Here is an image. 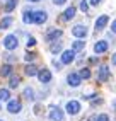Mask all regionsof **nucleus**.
I'll return each mask as SVG.
<instances>
[{"label": "nucleus", "mask_w": 116, "mask_h": 121, "mask_svg": "<svg viewBox=\"0 0 116 121\" xmlns=\"http://www.w3.org/2000/svg\"><path fill=\"white\" fill-rule=\"evenodd\" d=\"M17 44H19V41H17V38H15L14 34H9V36L4 38V46L7 48V50H15Z\"/></svg>", "instance_id": "f257e3e1"}, {"label": "nucleus", "mask_w": 116, "mask_h": 121, "mask_svg": "<svg viewBox=\"0 0 116 121\" xmlns=\"http://www.w3.org/2000/svg\"><path fill=\"white\" fill-rule=\"evenodd\" d=\"M65 109H67L68 114L75 116V114H79V111H80V102H79V101H68Z\"/></svg>", "instance_id": "f03ea898"}, {"label": "nucleus", "mask_w": 116, "mask_h": 121, "mask_svg": "<svg viewBox=\"0 0 116 121\" xmlns=\"http://www.w3.org/2000/svg\"><path fill=\"white\" fill-rule=\"evenodd\" d=\"M75 60V51L73 50H67L62 53V63L63 65H70V63Z\"/></svg>", "instance_id": "7ed1b4c3"}, {"label": "nucleus", "mask_w": 116, "mask_h": 121, "mask_svg": "<svg viewBox=\"0 0 116 121\" xmlns=\"http://www.w3.org/2000/svg\"><path fill=\"white\" fill-rule=\"evenodd\" d=\"M48 19V14L45 10H38V12H32V22L36 24H45Z\"/></svg>", "instance_id": "20e7f679"}, {"label": "nucleus", "mask_w": 116, "mask_h": 121, "mask_svg": "<svg viewBox=\"0 0 116 121\" xmlns=\"http://www.w3.org/2000/svg\"><path fill=\"white\" fill-rule=\"evenodd\" d=\"M72 34L75 36V38H79V39H84L87 36V27L85 26H75V27L72 29Z\"/></svg>", "instance_id": "39448f33"}, {"label": "nucleus", "mask_w": 116, "mask_h": 121, "mask_svg": "<svg viewBox=\"0 0 116 121\" xmlns=\"http://www.w3.org/2000/svg\"><path fill=\"white\" fill-rule=\"evenodd\" d=\"M38 77H39V82L48 84L49 80H51V72H49L48 68H43V70H39V72H38Z\"/></svg>", "instance_id": "423d86ee"}, {"label": "nucleus", "mask_w": 116, "mask_h": 121, "mask_svg": "<svg viewBox=\"0 0 116 121\" xmlns=\"http://www.w3.org/2000/svg\"><path fill=\"white\" fill-rule=\"evenodd\" d=\"M7 111L12 112V114H17L21 111V102L19 101H9L7 102Z\"/></svg>", "instance_id": "0eeeda50"}, {"label": "nucleus", "mask_w": 116, "mask_h": 121, "mask_svg": "<svg viewBox=\"0 0 116 121\" xmlns=\"http://www.w3.org/2000/svg\"><path fill=\"white\" fill-rule=\"evenodd\" d=\"M49 119L51 121H62L63 119V111L58 109V108H53L49 111Z\"/></svg>", "instance_id": "6e6552de"}, {"label": "nucleus", "mask_w": 116, "mask_h": 121, "mask_svg": "<svg viewBox=\"0 0 116 121\" xmlns=\"http://www.w3.org/2000/svg\"><path fill=\"white\" fill-rule=\"evenodd\" d=\"M97 78L101 80V82H106V80L109 78V67H107V65H103L101 68H99V75H97Z\"/></svg>", "instance_id": "1a4fd4ad"}, {"label": "nucleus", "mask_w": 116, "mask_h": 121, "mask_svg": "<svg viewBox=\"0 0 116 121\" xmlns=\"http://www.w3.org/2000/svg\"><path fill=\"white\" fill-rule=\"evenodd\" d=\"M80 77H79V73H70L68 77H67V82H68V85L70 87H79L80 85Z\"/></svg>", "instance_id": "9d476101"}, {"label": "nucleus", "mask_w": 116, "mask_h": 121, "mask_svg": "<svg viewBox=\"0 0 116 121\" xmlns=\"http://www.w3.org/2000/svg\"><path fill=\"white\" fill-rule=\"evenodd\" d=\"M107 22H109V17L107 15H101V17H97L96 21V31H101L107 26Z\"/></svg>", "instance_id": "9b49d317"}, {"label": "nucleus", "mask_w": 116, "mask_h": 121, "mask_svg": "<svg viewBox=\"0 0 116 121\" xmlns=\"http://www.w3.org/2000/svg\"><path fill=\"white\" fill-rule=\"evenodd\" d=\"M94 51H96L97 55H101V53L107 51V41H104V39H101V41H97V43L94 44Z\"/></svg>", "instance_id": "f8f14e48"}, {"label": "nucleus", "mask_w": 116, "mask_h": 121, "mask_svg": "<svg viewBox=\"0 0 116 121\" xmlns=\"http://www.w3.org/2000/svg\"><path fill=\"white\" fill-rule=\"evenodd\" d=\"M62 31L60 29H51V31H49V33L46 34V41H49V43H51V41H55V39H58V38H62Z\"/></svg>", "instance_id": "ddd939ff"}, {"label": "nucleus", "mask_w": 116, "mask_h": 121, "mask_svg": "<svg viewBox=\"0 0 116 121\" xmlns=\"http://www.w3.org/2000/svg\"><path fill=\"white\" fill-rule=\"evenodd\" d=\"M73 15H75V7H68V9L63 12V21H70V19H73Z\"/></svg>", "instance_id": "4468645a"}, {"label": "nucleus", "mask_w": 116, "mask_h": 121, "mask_svg": "<svg viewBox=\"0 0 116 121\" xmlns=\"http://www.w3.org/2000/svg\"><path fill=\"white\" fill-rule=\"evenodd\" d=\"M10 24H12V17L7 15V17H4L2 21H0V29H9Z\"/></svg>", "instance_id": "2eb2a0df"}, {"label": "nucleus", "mask_w": 116, "mask_h": 121, "mask_svg": "<svg viewBox=\"0 0 116 121\" xmlns=\"http://www.w3.org/2000/svg\"><path fill=\"white\" fill-rule=\"evenodd\" d=\"M84 46H85V41H73V44H72V50L73 51H80V50H84Z\"/></svg>", "instance_id": "dca6fc26"}, {"label": "nucleus", "mask_w": 116, "mask_h": 121, "mask_svg": "<svg viewBox=\"0 0 116 121\" xmlns=\"http://www.w3.org/2000/svg\"><path fill=\"white\" fill-rule=\"evenodd\" d=\"M12 73V67L10 65H4L2 68H0V75H2V77H9Z\"/></svg>", "instance_id": "f3484780"}, {"label": "nucleus", "mask_w": 116, "mask_h": 121, "mask_svg": "<svg viewBox=\"0 0 116 121\" xmlns=\"http://www.w3.org/2000/svg\"><path fill=\"white\" fill-rule=\"evenodd\" d=\"M26 75H29V77L38 75V68H36L34 65H27V67H26Z\"/></svg>", "instance_id": "a211bd4d"}, {"label": "nucleus", "mask_w": 116, "mask_h": 121, "mask_svg": "<svg viewBox=\"0 0 116 121\" xmlns=\"http://www.w3.org/2000/svg\"><path fill=\"white\" fill-rule=\"evenodd\" d=\"M15 5H17V0H9L5 5V12H12L15 9Z\"/></svg>", "instance_id": "6ab92c4d"}, {"label": "nucleus", "mask_w": 116, "mask_h": 121, "mask_svg": "<svg viewBox=\"0 0 116 121\" xmlns=\"http://www.w3.org/2000/svg\"><path fill=\"white\" fill-rule=\"evenodd\" d=\"M22 21L26 22V24H31V22H32V12H31V10H26V12H24V15H22Z\"/></svg>", "instance_id": "aec40b11"}, {"label": "nucleus", "mask_w": 116, "mask_h": 121, "mask_svg": "<svg viewBox=\"0 0 116 121\" xmlns=\"http://www.w3.org/2000/svg\"><path fill=\"white\" fill-rule=\"evenodd\" d=\"M10 97V92L7 89H0V101H9Z\"/></svg>", "instance_id": "412c9836"}, {"label": "nucleus", "mask_w": 116, "mask_h": 121, "mask_svg": "<svg viewBox=\"0 0 116 121\" xmlns=\"http://www.w3.org/2000/svg\"><path fill=\"white\" fill-rule=\"evenodd\" d=\"M24 95H26V99H27V101H32V99H34V92H32V89H31V87H27L26 91H24Z\"/></svg>", "instance_id": "4be33fe9"}, {"label": "nucleus", "mask_w": 116, "mask_h": 121, "mask_svg": "<svg viewBox=\"0 0 116 121\" xmlns=\"http://www.w3.org/2000/svg\"><path fill=\"white\" fill-rule=\"evenodd\" d=\"M79 77H80V78H89V77H90V70H89V68H82V70L79 72Z\"/></svg>", "instance_id": "5701e85b"}, {"label": "nucleus", "mask_w": 116, "mask_h": 121, "mask_svg": "<svg viewBox=\"0 0 116 121\" xmlns=\"http://www.w3.org/2000/svg\"><path fill=\"white\" fill-rule=\"evenodd\" d=\"M19 82H21V78H19V77H12V78H10V82H9V85H10L12 89H15V87L19 85Z\"/></svg>", "instance_id": "b1692460"}, {"label": "nucleus", "mask_w": 116, "mask_h": 121, "mask_svg": "<svg viewBox=\"0 0 116 121\" xmlns=\"http://www.w3.org/2000/svg\"><path fill=\"white\" fill-rule=\"evenodd\" d=\"M80 10H82V12H87V10H89V4H87V0H82V2H80Z\"/></svg>", "instance_id": "393cba45"}, {"label": "nucleus", "mask_w": 116, "mask_h": 121, "mask_svg": "<svg viewBox=\"0 0 116 121\" xmlns=\"http://www.w3.org/2000/svg\"><path fill=\"white\" fill-rule=\"evenodd\" d=\"M24 58H26V61H32V60L36 58V53L29 51V53H26V56H24Z\"/></svg>", "instance_id": "a878e982"}, {"label": "nucleus", "mask_w": 116, "mask_h": 121, "mask_svg": "<svg viewBox=\"0 0 116 121\" xmlns=\"http://www.w3.org/2000/svg\"><path fill=\"white\" fill-rule=\"evenodd\" d=\"M60 50H62V44H60V43H56V44L51 46V53H58Z\"/></svg>", "instance_id": "bb28decb"}, {"label": "nucleus", "mask_w": 116, "mask_h": 121, "mask_svg": "<svg viewBox=\"0 0 116 121\" xmlns=\"http://www.w3.org/2000/svg\"><path fill=\"white\" fill-rule=\"evenodd\" d=\"M96 121H109V118H107V114H99L96 118Z\"/></svg>", "instance_id": "cd10ccee"}, {"label": "nucleus", "mask_w": 116, "mask_h": 121, "mask_svg": "<svg viewBox=\"0 0 116 121\" xmlns=\"http://www.w3.org/2000/svg\"><path fill=\"white\" fill-rule=\"evenodd\" d=\"M34 44H36V39H34V38H29V39H27V48H29V46H34Z\"/></svg>", "instance_id": "c85d7f7f"}, {"label": "nucleus", "mask_w": 116, "mask_h": 121, "mask_svg": "<svg viewBox=\"0 0 116 121\" xmlns=\"http://www.w3.org/2000/svg\"><path fill=\"white\" fill-rule=\"evenodd\" d=\"M65 2H67V0H53V4H55V5H63Z\"/></svg>", "instance_id": "c756f323"}, {"label": "nucleus", "mask_w": 116, "mask_h": 121, "mask_svg": "<svg viewBox=\"0 0 116 121\" xmlns=\"http://www.w3.org/2000/svg\"><path fill=\"white\" fill-rule=\"evenodd\" d=\"M89 4L90 5H99V4H101V0H89Z\"/></svg>", "instance_id": "7c9ffc66"}, {"label": "nucleus", "mask_w": 116, "mask_h": 121, "mask_svg": "<svg viewBox=\"0 0 116 121\" xmlns=\"http://www.w3.org/2000/svg\"><path fill=\"white\" fill-rule=\"evenodd\" d=\"M111 31L116 34V19H114V21H113V24H111Z\"/></svg>", "instance_id": "2f4dec72"}, {"label": "nucleus", "mask_w": 116, "mask_h": 121, "mask_svg": "<svg viewBox=\"0 0 116 121\" xmlns=\"http://www.w3.org/2000/svg\"><path fill=\"white\" fill-rule=\"evenodd\" d=\"M111 61H113V65H116V53L113 55V60H111Z\"/></svg>", "instance_id": "473e14b6"}, {"label": "nucleus", "mask_w": 116, "mask_h": 121, "mask_svg": "<svg viewBox=\"0 0 116 121\" xmlns=\"http://www.w3.org/2000/svg\"><path fill=\"white\" fill-rule=\"evenodd\" d=\"M27 2H32V4H34V2H41V0H27Z\"/></svg>", "instance_id": "72a5a7b5"}, {"label": "nucleus", "mask_w": 116, "mask_h": 121, "mask_svg": "<svg viewBox=\"0 0 116 121\" xmlns=\"http://www.w3.org/2000/svg\"><path fill=\"white\" fill-rule=\"evenodd\" d=\"M0 121H2V119H0Z\"/></svg>", "instance_id": "f704fd0d"}]
</instances>
